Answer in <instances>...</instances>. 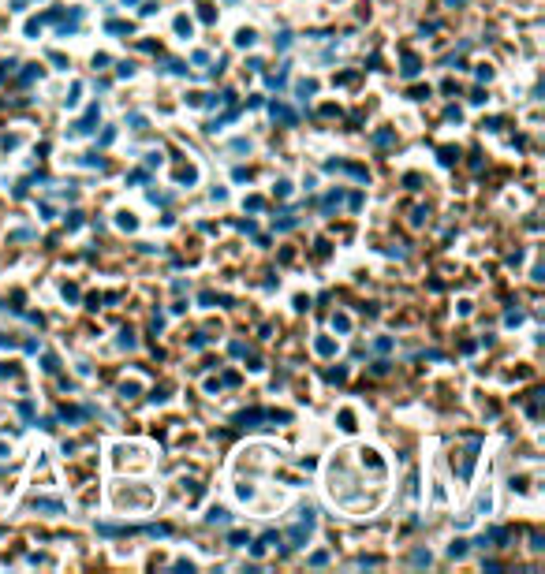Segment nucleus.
I'll use <instances>...</instances> for the list:
<instances>
[{
	"label": "nucleus",
	"instance_id": "f257e3e1",
	"mask_svg": "<svg viewBox=\"0 0 545 574\" xmlns=\"http://www.w3.org/2000/svg\"><path fill=\"white\" fill-rule=\"evenodd\" d=\"M299 526H291L288 530V541H291V548H303L306 541H310V530H314V507H303L299 511Z\"/></svg>",
	"mask_w": 545,
	"mask_h": 574
},
{
	"label": "nucleus",
	"instance_id": "f03ea898",
	"mask_svg": "<svg viewBox=\"0 0 545 574\" xmlns=\"http://www.w3.org/2000/svg\"><path fill=\"white\" fill-rule=\"evenodd\" d=\"M269 116L277 119V123H284V127H295V119H299V116L288 109V105H280V101H272V105H269Z\"/></svg>",
	"mask_w": 545,
	"mask_h": 574
},
{
	"label": "nucleus",
	"instance_id": "7ed1b4c3",
	"mask_svg": "<svg viewBox=\"0 0 545 574\" xmlns=\"http://www.w3.org/2000/svg\"><path fill=\"white\" fill-rule=\"evenodd\" d=\"M34 511H49V515H64V500H34Z\"/></svg>",
	"mask_w": 545,
	"mask_h": 574
},
{
	"label": "nucleus",
	"instance_id": "20e7f679",
	"mask_svg": "<svg viewBox=\"0 0 545 574\" xmlns=\"http://www.w3.org/2000/svg\"><path fill=\"white\" fill-rule=\"evenodd\" d=\"M93 119H97V105H93V109L86 112V119H79V123H75V127H71V135H90V131H93V127H90V123H93Z\"/></svg>",
	"mask_w": 545,
	"mask_h": 574
},
{
	"label": "nucleus",
	"instance_id": "39448f33",
	"mask_svg": "<svg viewBox=\"0 0 545 574\" xmlns=\"http://www.w3.org/2000/svg\"><path fill=\"white\" fill-rule=\"evenodd\" d=\"M209 522H213V526H228L232 515H228V511H220V507H213V511H209Z\"/></svg>",
	"mask_w": 545,
	"mask_h": 574
},
{
	"label": "nucleus",
	"instance_id": "423d86ee",
	"mask_svg": "<svg viewBox=\"0 0 545 574\" xmlns=\"http://www.w3.org/2000/svg\"><path fill=\"white\" fill-rule=\"evenodd\" d=\"M340 198H343V190H329V198L321 201V209L329 213V209H333V205H340Z\"/></svg>",
	"mask_w": 545,
	"mask_h": 574
},
{
	"label": "nucleus",
	"instance_id": "0eeeda50",
	"mask_svg": "<svg viewBox=\"0 0 545 574\" xmlns=\"http://www.w3.org/2000/svg\"><path fill=\"white\" fill-rule=\"evenodd\" d=\"M127 127H131V131H146V116L131 112V116H127Z\"/></svg>",
	"mask_w": 545,
	"mask_h": 574
},
{
	"label": "nucleus",
	"instance_id": "6e6552de",
	"mask_svg": "<svg viewBox=\"0 0 545 574\" xmlns=\"http://www.w3.org/2000/svg\"><path fill=\"white\" fill-rule=\"evenodd\" d=\"M82 164H86V168H105V161L97 157V153H86V157H82Z\"/></svg>",
	"mask_w": 545,
	"mask_h": 574
},
{
	"label": "nucleus",
	"instance_id": "1a4fd4ad",
	"mask_svg": "<svg viewBox=\"0 0 545 574\" xmlns=\"http://www.w3.org/2000/svg\"><path fill=\"white\" fill-rule=\"evenodd\" d=\"M317 86H314V82H299V86H295V93H299V97L306 101V97H310V93H314Z\"/></svg>",
	"mask_w": 545,
	"mask_h": 574
},
{
	"label": "nucleus",
	"instance_id": "9d476101",
	"mask_svg": "<svg viewBox=\"0 0 545 574\" xmlns=\"http://www.w3.org/2000/svg\"><path fill=\"white\" fill-rule=\"evenodd\" d=\"M404 75H407V79H414V75H418V60H414V56H407V64H404Z\"/></svg>",
	"mask_w": 545,
	"mask_h": 574
},
{
	"label": "nucleus",
	"instance_id": "9b49d317",
	"mask_svg": "<svg viewBox=\"0 0 545 574\" xmlns=\"http://www.w3.org/2000/svg\"><path fill=\"white\" fill-rule=\"evenodd\" d=\"M56 369H60V358H56V354H45V373H56Z\"/></svg>",
	"mask_w": 545,
	"mask_h": 574
},
{
	"label": "nucleus",
	"instance_id": "f8f14e48",
	"mask_svg": "<svg viewBox=\"0 0 545 574\" xmlns=\"http://www.w3.org/2000/svg\"><path fill=\"white\" fill-rule=\"evenodd\" d=\"M374 142H377V146H385V142H392V131H377V135H374Z\"/></svg>",
	"mask_w": 545,
	"mask_h": 574
},
{
	"label": "nucleus",
	"instance_id": "ddd939ff",
	"mask_svg": "<svg viewBox=\"0 0 545 574\" xmlns=\"http://www.w3.org/2000/svg\"><path fill=\"white\" fill-rule=\"evenodd\" d=\"M317 351H321V354H333V340H317Z\"/></svg>",
	"mask_w": 545,
	"mask_h": 574
},
{
	"label": "nucleus",
	"instance_id": "4468645a",
	"mask_svg": "<svg viewBox=\"0 0 545 574\" xmlns=\"http://www.w3.org/2000/svg\"><path fill=\"white\" fill-rule=\"evenodd\" d=\"M235 41H239V45H254V34H251V30H243V34H239Z\"/></svg>",
	"mask_w": 545,
	"mask_h": 574
},
{
	"label": "nucleus",
	"instance_id": "2eb2a0df",
	"mask_svg": "<svg viewBox=\"0 0 545 574\" xmlns=\"http://www.w3.org/2000/svg\"><path fill=\"white\" fill-rule=\"evenodd\" d=\"M123 4H135V0H123Z\"/></svg>",
	"mask_w": 545,
	"mask_h": 574
}]
</instances>
